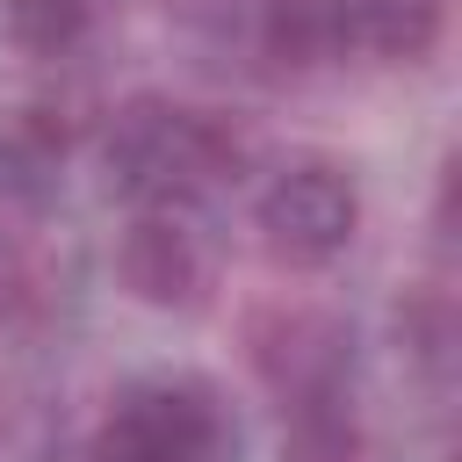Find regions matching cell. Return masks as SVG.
Listing matches in <instances>:
<instances>
[{"label": "cell", "mask_w": 462, "mask_h": 462, "mask_svg": "<svg viewBox=\"0 0 462 462\" xmlns=\"http://www.w3.org/2000/svg\"><path fill=\"white\" fill-rule=\"evenodd\" d=\"M397 332H404V346H411L419 361H448V303H440V296L404 303V310H397Z\"/></svg>", "instance_id": "10"}, {"label": "cell", "mask_w": 462, "mask_h": 462, "mask_svg": "<svg viewBox=\"0 0 462 462\" xmlns=\"http://www.w3.org/2000/svg\"><path fill=\"white\" fill-rule=\"evenodd\" d=\"M253 224H260V238L282 267H325L361 231V188L332 159H296L260 188Z\"/></svg>", "instance_id": "2"}, {"label": "cell", "mask_w": 462, "mask_h": 462, "mask_svg": "<svg viewBox=\"0 0 462 462\" xmlns=\"http://www.w3.org/2000/svg\"><path fill=\"white\" fill-rule=\"evenodd\" d=\"M282 462H375V455H368L361 419H354L339 397H310V404H289Z\"/></svg>", "instance_id": "8"}, {"label": "cell", "mask_w": 462, "mask_h": 462, "mask_svg": "<svg viewBox=\"0 0 462 462\" xmlns=\"http://www.w3.org/2000/svg\"><path fill=\"white\" fill-rule=\"evenodd\" d=\"M253 361L260 375L289 397V404H310V397H339V368H346V339L332 318H310V310H274L253 325Z\"/></svg>", "instance_id": "5"}, {"label": "cell", "mask_w": 462, "mask_h": 462, "mask_svg": "<svg viewBox=\"0 0 462 462\" xmlns=\"http://www.w3.org/2000/svg\"><path fill=\"white\" fill-rule=\"evenodd\" d=\"M87 14H94L87 0H0V29L29 58H65L87 36Z\"/></svg>", "instance_id": "9"}, {"label": "cell", "mask_w": 462, "mask_h": 462, "mask_svg": "<svg viewBox=\"0 0 462 462\" xmlns=\"http://www.w3.org/2000/svg\"><path fill=\"white\" fill-rule=\"evenodd\" d=\"M260 51L282 72H310L346 51V14L339 0H267L260 7Z\"/></svg>", "instance_id": "7"}, {"label": "cell", "mask_w": 462, "mask_h": 462, "mask_svg": "<svg viewBox=\"0 0 462 462\" xmlns=\"http://www.w3.org/2000/svg\"><path fill=\"white\" fill-rule=\"evenodd\" d=\"M101 166H108L116 195H130L137 209H166V202H188L209 180H224L238 166V137L209 108L137 94L116 108V123L101 137Z\"/></svg>", "instance_id": "1"}, {"label": "cell", "mask_w": 462, "mask_h": 462, "mask_svg": "<svg viewBox=\"0 0 462 462\" xmlns=\"http://www.w3.org/2000/svg\"><path fill=\"white\" fill-rule=\"evenodd\" d=\"M116 282L144 303V310H195L209 289V253L188 231V217L166 209H137L123 245H116Z\"/></svg>", "instance_id": "4"}, {"label": "cell", "mask_w": 462, "mask_h": 462, "mask_svg": "<svg viewBox=\"0 0 462 462\" xmlns=\"http://www.w3.org/2000/svg\"><path fill=\"white\" fill-rule=\"evenodd\" d=\"M217 455V404L188 383H137L116 397L94 462H209Z\"/></svg>", "instance_id": "3"}, {"label": "cell", "mask_w": 462, "mask_h": 462, "mask_svg": "<svg viewBox=\"0 0 462 462\" xmlns=\"http://www.w3.org/2000/svg\"><path fill=\"white\" fill-rule=\"evenodd\" d=\"M339 14H346V51H368L383 65L433 58V43L448 29L440 0H339Z\"/></svg>", "instance_id": "6"}]
</instances>
